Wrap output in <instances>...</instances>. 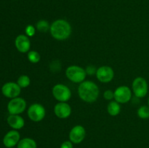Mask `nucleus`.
Wrapping results in <instances>:
<instances>
[{"instance_id":"f257e3e1","label":"nucleus","mask_w":149,"mask_h":148,"mask_svg":"<svg viewBox=\"0 0 149 148\" xmlns=\"http://www.w3.org/2000/svg\"><path fill=\"white\" fill-rule=\"evenodd\" d=\"M99 88L95 83L84 81L78 87V94L80 99L87 103L95 102L99 97Z\"/></svg>"},{"instance_id":"f03ea898","label":"nucleus","mask_w":149,"mask_h":148,"mask_svg":"<svg viewBox=\"0 0 149 148\" xmlns=\"http://www.w3.org/2000/svg\"><path fill=\"white\" fill-rule=\"evenodd\" d=\"M51 36L58 41L66 40L71 36V26L70 23L65 20L58 19L55 20L50 26Z\"/></svg>"},{"instance_id":"7ed1b4c3","label":"nucleus","mask_w":149,"mask_h":148,"mask_svg":"<svg viewBox=\"0 0 149 148\" xmlns=\"http://www.w3.org/2000/svg\"><path fill=\"white\" fill-rule=\"evenodd\" d=\"M65 75L71 82L81 84L85 80L87 73L85 69L81 67L78 65H71L65 70Z\"/></svg>"},{"instance_id":"20e7f679","label":"nucleus","mask_w":149,"mask_h":148,"mask_svg":"<svg viewBox=\"0 0 149 148\" xmlns=\"http://www.w3.org/2000/svg\"><path fill=\"white\" fill-rule=\"evenodd\" d=\"M53 97L59 102H66L71 99V91L67 86L62 84H55L52 90Z\"/></svg>"},{"instance_id":"39448f33","label":"nucleus","mask_w":149,"mask_h":148,"mask_svg":"<svg viewBox=\"0 0 149 148\" xmlns=\"http://www.w3.org/2000/svg\"><path fill=\"white\" fill-rule=\"evenodd\" d=\"M28 116L33 122H40L46 115L45 107L39 103H33L28 109Z\"/></svg>"},{"instance_id":"423d86ee","label":"nucleus","mask_w":149,"mask_h":148,"mask_svg":"<svg viewBox=\"0 0 149 148\" xmlns=\"http://www.w3.org/2000/svg\"><path fill=\"white\" fill-rule=\"evenodd\" d=\"M132 88L135 97L138 98H143L146 97L148 93V83L146 80L143 77H137L133 80Z\"/></svg>"},{"instance_id":"0eeeda50","label":"nucleus","mask_w":149,"mask_h":148,"mask_svg":"<svg viewBox=\"0 0 149 148\" xmlns=\"http://www.w3.org/2000/svg\"><path fill=\"white\" fill-rule=\"evenodd\" d=\"M26 108V102L20 97L13 98L7 104V110L10 115H19Z\"/></svg>"},{"instance_id":"6e6552de","label":"nucleus","mask_w":149,"mask_h":148,"mask_svg":"<svg viewBox=\"0 0 149 148\" xmlns=\"http://www.w3.org/2000/svg\"><path fill=\"white\" fill-rule=\"evenodd\" d=\"M132 92L127 86H120L114 91V100L119 104L127 103L132 98Z\"/></svg>"},{"instance_id":"1a4fd4ad","label":"nucleus","mask_w":149,"mask_h":148,"mask_svg":"<svg viewBox=\"0 0 149 148\" xmlns=\"http://www.w3.org/2000/svg\"><path fill=\"white\" fill-rule=\"evenodd\" d=\"M95 75L100 82L109 83L113 80L114 77V71L111 67L104 65L97 68Z\"/></svg>"},{"instance_id":"9d476101","label":"nucleus","mask_w":149,"mask_h":148,"mask_svg":"<svg viewBox=\"0 0 149 148\" xmlns=\"http://www.w3.org/2000/svg\"><path fill=\"white\" fill-rule=\"evenodd\" d=\"M21 88L17 83L8 82L4 84L1 88V92L8 98H15L17 97L20 94Z\"/></svg>"},{"instance_id":"9b49d317","label":"nucleus","mask_w":149,"mask_h":148,"mask_svg":"<svg viewBox=\"0 0 149 148\" xmlns=\"http://www.w3.org/2000/svg\"><path fill=\"white\" fill-rule=\"evenodd\" d=\"M86 136V130L84 126L77 125L69 132V139L73 144H79Z\"/></svg>"},{"instance_id":"f8f14e48","label":"nucleus","mask_w":149,"mask_h":148,"mask_svg":"<svg viewBox=\"0 0 149 148\" xmlns=\"http://www.w3.org/2000/svg\"><path fill=\"white\" fill-rule=\"evenodd\" d=\"M54 113L59 118H67L71 115V107L66 102H58L54 107Z\"/></svg>"},{"instance_id":"ddd939ff","label":"nucleus","mask_w":149,"mask_h":148,"mask_svg":"<svg viewBox=\"0 0 149 148\" xmlns=\"http://www.w3.org/2000/svg\"><path fill=\"white\" fill-rule=\"evenodd\" d=\"M15 44L17 50L21 53H26L29 51L31 47V41L29 36L26 35H19L16 37Z\"/></svg>"},{"instance_id":"4468645a","label":"nucleus","mask_w":149,"mask_h":148,"mask_svg":"<svg viewBox=\"0 0 149 148\" xmlns=\"http://www.w3.org/2000/svg\"><path fill=\"white\" fill-rule=\"evenodd\" d=\"M20 133L17 131L13 130L7 132L4 136L3 139V143L4 146L7 148H13V147L17 145L20 141Z\"/></svg>"},{"instance_id":"2eb2a0df","label":"nucleus","mask_w":149,"mask_h":148,"mask_svg":"<svg viewBox=\"0 0 149 148\" xmlns=\"http://www.w3.org/2000/svg\"><path fill=\"white\" fill-rule=\"evenodd\" d=\"M7 123L10 127L16 130L22 129L25 125L24 119L18 115H10L7 118Z\"/></svg>"},{"instance_id":"dca6fc26","label":"nucleus","mask_w":149,"mask_h":148,"mask_svg":"<svg viewBox=\"0 0 149 148\" xmlns=\"http://www.w3.org/2000/svg\"><path fill=\"white\" fill-rule=\"evenodd\" d=\"M107 111L110 115L116 116L120 113L121 106L116 101H111L109 103L107 106Z\"/></svg>"},{"instance_id":"f3484780","label":"nucleus","mask_w":149,"mask_h":148,"mask_svg":"<svg viewBox=\"0 0 149 148\" xmlns=\"http://www.w3.org/2000/svg\"><path fill=\"white\" fill-rule=\"evenodd\" d=\"M36 142L31 138H23L19 141L17 148H36Z\"/></svg>"},{"instance_id":"a211bd4d","label":"nucleus","mask_w":149,"mask_h":148,"mask_svg":"<svg viewBox=\"0 0 149 148\" xmlns=\"http://www.w3.org/2000/svg\"><path fill=\"white\" fill-rule=\"evenodd\" d=\"M36 28L39 32L42 33H45V32L48 31L50 29V26H49V23L47 20H41L36 23Z\"/></svg>"},{"instance_id":"6ab92c4d","label":"nucleus","mask_w":149,"mask_h":148,"mask_svg":"<svg viewBox=\"0 0 149 148\" xmlns=\"http://www.w3.org/2000/svg\"><path fill=\"white\" fill-rule=\"evenodd\" d=\"M30 78L26 75H20L17 81V84L20 86V88H26L30 85Z\"/></svg>"},{"instance_id":"aec40b11","label":"nucleus","mask_w":149,"mask_h":148,"mask_svg":"<svg viewBox=\"0 0 149 148\" xmlns=\"http://www.w3.org/2000/svg\"><path fill=\"white\" fill-rule=\"evenodd\" d=\"M138 117L142 119L149 118V106H141L137 112Z\"/></svg>"},{"instance_id":"412c9836","label":"nucleus","mask_w":149,"mask_h":148,"mask_svg":"<svg viewBox=\"0 0 149 148\" xmlns=\"http://www.w3.org/2000/svg\"><path fill=\"white\" fill-rule=\"evenodd\" d=\"M28 59L31 63H38L40 61L41 56L36 51H30L28 53Z\"/></svg>"},{"instance_id":"4be33fe9","label":"nucleus","mask_w":149,"mask_h":148,"mask_svg":"<svg viewBox=\"0 0 149 148\" xmlns=\"http://www.w3.org/2000/svg\"><path fill=\"white\" fill-rule=\"evenodd\" d=\"M25 33H26V36H29V37H32L35 35L36 33V28H34V26H32V25H29V26H26V29H25Z\"/></svg>"},{"instance_id":"5701e85b","label":"nucleus","mask_w":149,"mask_h":148,"mask_svg":"<svg viewBox=\"0 0 149 148\" xmlns=\"http://www.w3.org/2000/svg\"><path fill=\"white\" fill-rule=\"evenodd\" d=\"M103 97L106 100H113V99H114V91L110 89L106 90V91H105L104 94H103Z\"/></svg>"},{"instance_id":"b1692460","label":"nucleus","mask_w":149,"mask_h":148,"mask_svg":"<svg viewBox=\"0 0 149 148\" xmlns=\"http://www.w3.org/2000/svg\"><path fill=\"white\" fill-rule=\"evenodd\" d=\"M97 68H95V66L94 65H88V66L86 68L85 71L87 73V75H95L96 72H97Z\"/></svg>"},{"instance_id":"393cba45","label":"nucleus","mask_w":149,"mask_h":148,"mask_svg":"<svg viewBox=\"0 0 149 148\" xmlns=\"http://www.w3.org/2000/svg\"><path fill=\"white\" fill-rule=\"evenodd\" d=\"M61 148H74V146L71 141H65L61 144Z\"/></svg>"},{"instance_id":"a878e982","label":"nucleus","mask_w":149,"mask_h":148,"mask_svg":"<svg viewBox=\"0 0 149 148\" xmlns=\"http://www.w3.org/2000/svg\"><path fill=\"white\" fill-rule=\"evenodd\" d=\"M148 106H149V97H148Z\"/></svg>"},{"instance_id":"bb28decb","label":"nucleus","mask_w":149,"mask_h":148,"mask_svg":"<svg viewBox=\"0 0 149 148\" xmlns=\"http://www.w3.org/2000/svg\"></svg>"}]
</instances>
